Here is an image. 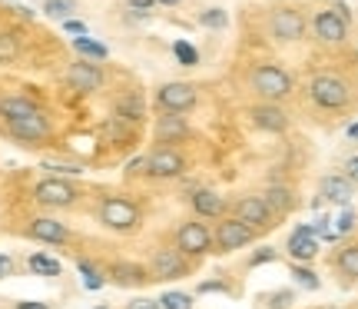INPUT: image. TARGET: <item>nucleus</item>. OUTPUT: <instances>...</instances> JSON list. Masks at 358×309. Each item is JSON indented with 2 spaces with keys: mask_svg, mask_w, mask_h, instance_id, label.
Listing matches in <instances>:
<instances>
[{
  "mask_svg": "<svg viewBox=\"0 0 358 309\" xmlns=\"http://www.w3.org/2000/svg\"><path fill=\"white\" fill-rule=\"evenodd\" d=\"M96 217L106 230L113 233H133L140 230V206L127 200V196H103L100 200V210H96Z\"/></svg>",
  "mask_w": 358,
  "mask_h": 309,
  "instance_id": "1",
  "label": "nucleus"
},
{
  "mask_svg": "<svg viewBox=\"0 0 358 309\" xmlns=\"http://www.w3.org/2000/svg\"><path fill=\"white\" fill-rule=\"evenodd\" d=\"M292 74L275 64H262L252 70V90L262 97V103H279L292 93Z\"/></svg>",
  "mask_w": 358,
  "mask_h": 309,
  "instance_id": "2",
  "label": "nucleus"
},
{
  "mask_svg": "<svg viewBox=\"0 0 358 309\" xmlns=\"http://www.w3.org/2000/svg\"><path fill=\"white\" fill-rule=\"evenodd\" d=\"M308 97L322 110H342L352 93H348V83L342 77H335V74H315V77L308 80Z\"/></svg>",
  "mask_w": 358,
  "mask_h": 309,
  "instance_id": "3",
  "label": "nucleus"
},
{
  "mask_svg": "<svg viewBox=\"0 0 358 309\" xmlns=\"http://www.w3.org/2000/svg\"><path fill=\"white\" fill-rule=\"evenodd\" d=\"M34 200L47 210H66L80 200V190L64 177H43V180L34 186Z\"/></svg>",
  "mask_w": 358,
  "mask_h": 309,
  "instance_id": "4",
  "label": "nucleus"
},
{
  "mask_svg": "<svg viewBox=\"0 0 358 309\" xmlns=\"http://www.w3.org/2000/svg\"><path fill=\"white\" fill-rule=\"evenodd\" d=\"M182 170H186V160L173 146H156L153 153L143 156V173L153 180H176L182 177Z\"/></svg>",
  "mask_w": 358,
  "mask_h": 309,
  "instance_id": "5",
  "label": "nucleus"
},
{
  "mask_svg": "<svg viewBox=\"0 0 358 309\" xmlns=\"http://www.w3.org/2000/svg\"><path fill=\"white\" fill-rule=\"evenodd\" d=\"M176 249L182 256H206L213 253V230L203 219H189L176 230Z\"/></svg>",
  "mask_w": 358,
  "mask_h": 309,
  "instance_id": "6",
  "label": "nucleus"
},
{
  "mask_svg": "<svg viewBox=\"0 0 358 309\" xmlns=\"http://www.w3.org/2000/svg\"><path fill=\"white\" fill-rule=\"evenodd\" d=\"M232 217L239 219V223H245L249 230H256V233H262V230H268L272 226V219H275V213L268 210V203H266V196H239L236 200V206H232Z\"/></svg>",
  "mask_w": 358,
  "mask_h": 309,
  "instance_id": "7",
  "label": "nucleus"
},
{
  "mask_svg": "<svg viewBox=\"0 0 358 309\" xmlns=\"http://www.w3.org/2000/svg\"><path fill=\"white\" fill-rule=\"evenodd\" d=\"M196 87L192 83H182V80H176V83H163L159 90H156V103H159V110L163 114H189L192 107H196Z\"/></svg>",
  "mask_w": 358,
  "mask_h": 309,
  "instance_id": "8",
  "label": "nucleus"
},
{
  "mask_svg": "<svg viewBox=\"0 0 358 309\" xmlns=\"http://www.w3.org/2000/svg\"><path fill=\"white\" fill-rule=\"evenodd\" d=\"M256 240V230H249L245 223H239L236 217H226L213 233V246L219 253H232V249H243Z\"/></svg>",
  "mask_w": 358,
  "mask_h": 309,
  "instance_id": "9",
  "label": "nucleus"
},
{
  "mask_svg": "<svg viewBox=\"0 0 358 309\" xmlns=\"http://www.w3.org/2000/svg\"><path fill=\"white\" fill-rule=\"evenodd\" d=\"M7 133H10L13 140H20L24 146H34V143H43L50 137V120L47 114H37V116H24V120H7L3 123Z\"/></svg>",
  "mask_w": 358,
  "mask_h": 309,
  "instance_id": "10",
  "label": "nucleus"
},
{
  "mask_svg": "<svg viewBox=\"0 0 358 309\" xmlns=\"http://www.w3.org/2000/svg\"><path fill=\"white\" fill-rule=\"evenodd\" d=\"M268 34L275 40H299L302 34H306V17L299 11H292V7H279V11H272V17H268Z\"/></svg>",
  "mask_w": 358,
  "mask_h": 309,
  "instance_id": "11",
  "label": "nucleus"
},
{
  "mask_svg": "<svg viewBox=\"0 0 358 309\" xmlns=\"http://www.w3.org/2000/svg\"><path fill=\"white\" fill-rule=\"evenodd\" d=\"M66 83H70L77 93H96L103 83H106V77H103L100 64H93V60H77V64H70V70H66Z\"/></svg>",
  "mask_w": 358,
  "mask_h": 309,
  "instance_id": "12",
  "label": "nucleus"
},
{
  "mask_svg": "<svg viewBox=\"0 0 358 309\" xmlns=\"http://www.w3.org/2000/svg\"><path fill=\"white\" fill-rule=\"evenodd\" d=\"M186 273H189V263H186V256L179 253L176 246L173 249H156L153 259H150V276L153 280H179Z\"/></svg>",
  "mask_w": 358,
  "mask_h": 309,
  "instance_id": "13",
  "label": "nucleus"
},
{
  "mask_svg": "<svg viewBox=\"0 0 358 309\" xmlns=\"http://www.w3.org/2000/svg\"><path fill=\"white\" fill-rule=\"evenodd\" d=\"M27 236L37 240V243H50V246L70 243L66 223H60V219H53V217H34L30 219V226H27Z\"/></svg>",
  "mask_w": 358,
  "mask_h": 309,
  "instance_id": "14",
  "label": "nucleus"
},
{
  "mask_svg": "<svg viewBox=\"0 0 358 309\" xmlns=\"http://www.w3.org/2000/svg\"><path fill=\"white\" fill-rule=\"evenodd\" d=\"M252 127L256 130H266V133H285L289 130V114L282 110L279 103H256L252 110Z\"/></svg>",
  "mask_w": 358,
  "mask_h": 309,
  "instance_id": "15",
  "label": "nucleus"
},
{
  "mask_svg": "<svg viewBox=\"0 0 358 309\" xmlns=\"http://www.w3.org/2000/svg\"><path fill=\"white\" fill-rule=\"evenodd\" d=\"M153 137L159 146H169V143H179L189 137V123L182 114H163L156 116V127H153Z\"/></svg>",
  "mask_w": 358,
  "mask_h": 309,
  "instance_id": "16",
  "label": "nucleus"
},
{
  "mask_svg": "<svg viewBox=\"0 0 358 309\" xmlns=\"http://www.w3.org/2000/svg\"><path fill=\"white\" fill-rule=\"evenodd\" d=\"M312 30H315V37H319L322 43H342V40L348 37V24L335 11H319L315 13Z\"/></svg>",
  "mask_w": 358,
  "mask_h": 309,
  "instance_id": "17",
  "label": "nucleus"
},
{
  "mask_svg": "<svg viewBox=\"0 0 358 309\" xmlns=\"http://www.w3.org/2000/svg\"><path fill=\"white\" fill-rule=\"evenodd\" d=\"M285 253H289L295 263L315 259V253H319V236L312 233V226H295L292 236H289V243H285Z\"/></svg>",
  "mask_w": 358,
  "mask_h": 309,
  "instance_id": "18",
  "label": "nucleus"
},
{
  "mask_svg": "<svg viewBox=\"0 0 358 309\" xmlns=\"http://www.w3.org/2000/svg\"><path fill=\"white\" fill-rule=\"evenodd\" d=\"M106 276L113 280V286H123V289H133V286H146L150 280H153L146 266H140V263H129V259H123V263H113Z\"/></svg>",
  "mask_w": 358,
  "mask_h": 309,
  "instance_id": "19",
  "label": "nucleus"
},
{
  "mask_svg": "<svg viewBox=\"0 0 358 309\" xmlns=\"http://www.w3.org/2000/svg\"><path fill=\"white\" fill-rule=\"evenodd\" d=\"M319 196H322V200H329V203H342V206H345L348 200L355 196V183L348 180L345 173H332V177H322Z\"/></svg>",
  "mask_w": 358,
  "mask_h": 309,
  "instance_id": "20",
  "label": "nucleus"
},
{
  "mask_svg": "<svg viewBox=\"0 0 358 309\" xmlns=\"http://www.w3.org/2000/svg\"><path fill=\"white\" fill-rule=\"evenodd\" d=\"M37 114H43V110L30 97H20V93L0 97V116H3V123L7 120H24V116H37Z\"/></svg>",
  "mask_w": 358,
  "mask_h": 309,
  "instance_id": "21",
  "label": "nucleus"
},
{
  "mask_svg": "<svg viewBox=\"0 0 358 309\" xmlns=\"http://www.w3.org/2000/svg\"><path fill=\"white\" fill-rule=\"evenodd\" d=\"M192 210H196V217L199 219H219L222 213H226V203H222V196L213 193V190H196V193L189 196Z\"/></svg>",
  "mask_w": 358,
  "mask_h": 309,
  "instance_id": "22",
  "label": "nucleus"
},
{
  "mask_svg": "<svg viewBox=\"0 0 358 309\" xmlns=\"http://www.w3.org/2000/svg\"><path fill=\"white\" fill-rule=\"evenodd\" d=\"M113 116L116 120H123V123H140L143 116H146V107H143V97L136 93H123L113 107Z\"/></svg>",
  "mask_w": 358,
  "mask_h": 309,
  "instance_id": "23",
  "label": "nucleus"
},
{
  "mask_svg": "<svg viewBox=\"0 0 358 309\" xmlns=\"http://www.w3.org/2000/svg\"><path fill=\"white\" fill-rule=\"evenodd\" d=\"M73 50L80 53V60H93V64H103L110 57V47L93 37H73Z\"/></svg>",
  "mask_w": 358,
  "mask_h": 309,
  "instance_id": "24",
  "label": "nucleus"
},
{
  "mask_svg": "<svg viewBox=\"0 0 358 309\" xmlns=\"http://www.w3.org/2000/svg\"><path fill=\"white\" fill-rule=\"evenodd\" d=\"M27 266H30V273H34V276H60V273H64L60 259L47 256V253H30Z\"/></svg>",
  "mask_w": 358,
  "mask_h": 309,
  "instance_id": "25",
  "label": "nucleus"
},
{
  "mask_svg": "<svg viewBox=\"0 0 358 309\" xmlns=\"http://www.w3.org/2000/svg\"><path fill=\"white\" fill-rule=\"evenodd\" d=\"M262 196H266V203H268V210H272V213H289V210L295 206L292 190H285V186H268Z\"/></svg>",
  "mask_w": 358,
  "mask_h": 309,
  "instance_id": "26",
  "label": "nucleus"
},
{
  "mask_svg": "<svg viewBox=\"0 0 358 309\" xmlns=\"http://www.w3.org/2000/svg\"><path fill=\"white\" fill-rule=\"evenodd\" d=\"M77 11V0H43V17H50V20H70Z\"/></svg>",
  "mask_w": 358,
  "mask_h": 309,
  "instance_id": "27",
  "label": "nucleus"
},
{
  "mask_svg": "<svg viewBox=\"0 0 358 309\" xmlns=\"http://www.w3.org/2000/svg\"><path fill=\"white\" fill-rule=\"evenodd\" d=\"M20 57V37L10 30H0V64H13Z\"/></svg>",
  "mask_w": 358,
  "mask_h": 309,
  "instance_id": "28",
  "label": "nucleus"
},
{
  "mask_svg": "<svg viewBox=\"0 0 358 309\" xmlns=\"http://www.w3.org/2000/svg\"><path fill=\"white\" fill-rule=\"evenodd\" d=\"M100 133L110 143H123V140H129V123L116 120V116H106V120H103V127H100Z\"/></svg>",
  "mask_w": 358,
  "mask_h": 309,
  "instance_id": "29",
  "label": "nucleus"
},
{
  "mask_svg": "<svg viewBox=\"0 0 358 309\" xmlns=\"http://www.w3.org/2000/svg\"><path fill=\"white\" fill-rule=\"evenodd\" d=\"M335 266L345 273V276H352V280H358V246H345L338 256H335Z\"/></svg>",
  "mask_w": 358,
  "mask_h": 309,
  "instance_id": "30",
  "label": "nucleus"
},
{
  "mask_svg": "<svg viewBox=\"0 0 358 309\" xmlns=\"http://www.w3.org/2000/svg\"><path fill=\"white\" fill-rule=\"evenodd\" d=\"M159 309H192V296L179 293V289H169V293L159 296Z\"/></svg>",
  "mask_w": 358,
  "mask_h": 309,
  "instance_id": "31",
  "label": "nucleus"
},
{
  "mask_svg": "<svg viewBox=\"0 0 358 309\" xmlns=\"http://www.w3.org/2000/svg\"><path fill=\"white\" fill-rule=\"evenodd\" d=\"M77 270H80V276H83V286H87V289H100V286L106 283V276H103L93 263H87V259H80Z\"/></svg>",
  "mask_w": 358,
  "mask_h": 309,
  "instance_id": "32",
  "label": "nucleus"
},
{
  "mask_svg": "<svg viewBox=\"0 0 358 309\" xmlns=\"http://www.w3.org/2000/svg\"><path fill=\"white\" fill-rule=\"evenodd\" d=\"M199 24L209 27V30H222V27L229 24V13L222 11V7H209V11L199 13Z\"/></svg>",
  "mask_w": 358,
  "mask_h": 309,
  "instance_id": "33",
  "label": "nucleus"
},
{
  "mask_svg": "<svg viewBox=\"0 0 358 309\" xmlns=\"http://www.w3.org/2000/svg\"><path fill=\"white\" fill-rule=\"evenodd\" d=\"M173 53H176V60L182 67L199 64V53H196V47H192V43H186V40H176V43H173Z\"/></svg>",
  "mask_w": 358,
  "mask_h": 309,
  "instance_id": "34",
  "label": "nucleus"
},
{
  "mask_svg": "<svg viewBox=\"0 0 358 309\" xmlns=\"http://www.w3.org/2000/svg\"><path fill=\"white\" fill-rule=\"evenodd\" d=\"M292 276H295V283L299 286H306V289H319V276H315V273L308 270V266H302V263H295L292 266Z\"/></svg>",
  "mask_w": 358,
  "mask_h": 309,
  "instance_id": "35",
  "label": "nucleus"
},
{
  "mask_svg": "<svg viewBox=\"0 0 358 309\" xmlns=\"http://www.w3.org/2000/svg\"><path fill=\"white\" fill-rule=\"evenodd\" d=\"M43 170H50L53 177H80V173H83V167H77V163H53V160H47V163H43Z\"/></svg>",
  "mask_w": 358,
  "mask_h": 309,
  "instance_id": "36",
  "label": "nucleus"
},
{
  "mask_svg": "<svg viewBox=\"0 0 358 309\" xmlns=\"http://www.w3.org/2000/svg\"><path fill=\"white\" fill-rule=\"evenodd\" d=\"M275 256H279V253H275L272 246H262L259 253H252V256H249V266H252V270H256V266H266V263H272Z\"/></svg>",
  "mask_w": 358,
  "mask_h": 309,
  "instance_id": "37",
  "label": "nucleus"
},
{
  "mask_svg": "<svg viewBox=\"0 0 358 309\" xmlns=\"http://www.w3.org/2000/svg\"><path fill=\"white\" fill-rule=\"evenodd\" d=\"M335 223H338V226H335V233H338V236H342V233H348V230H355V213H352V210H345V213L335 219Z\"/></svg>",
  "mask_w": 358,
  "mask_h": 309,
  "instance_id": "38",
  "label": "nucleus"
},
{
  "mask_svg": "<svg viewBox=\"0 0 358 309\" xmlns=\"http://www.w3.org/2000/svg\"><path fill=\"white\" fill-rule=\"evenodd\" d=\"M64 30L66 34H73V37H87V24H83V20H73V17L64 20Z\"/></svg>",
  "mask_w": 358,
  "mask_h": 309,
  "instance_id": "39",
  "label": "nucleus"
},
{
  "mask_svg": "<svg viewBox=\"0 0 358 309\" xmlns=\"http://www.w3.org/2000/svg\"><path fill=\"white\" fill-rule=\"evenodd\" d=\"M289 303H292V293L285 289V293H272V303H268V306H272V309H285Z\"/></svg>",
  "mask_w": 358,
  "mask_h": 309,
  "instance_id": "40",
  "label": "nucleus"
},
{
  "mask_svg": "<svg viewBox=\"0 0 358 309\" xmlns=\"http://www.w3.org/2000/svg\"><path fill=\"white\" fill-rule=\"evenodd\" d=\"M127 7H129V11L146 13V11H153V7H156V0H127Z\"/></svg>",
  "mask_w": 358,
  "mask_h": 309,
  "instance_id": "41",
  "label": "nucleus"
},
{
  "mask_svg": "<svg viewBox=\"0 0 358 309\" xmlns=\"http://www.w3.org/2000/svg\"><path fill=\"white\" fill-rule=\"evenodd\" d=\"M7 276H13V259L7 253H0V280H7Z\"/></svg>",
  "mask_w": 358,
  "mask_h": 309,
  "instance_id": "42",
  "label": "nucleus"
},
{
  "mask_svg": "<svg viewBox=\"0 0 358 309\" xmlns=\"http://www.w3.org/2000/svg\"><path fill=\"white\" fill-rule=\"evenodd\" d=\"M345 177H348V180H352V183H355V186H358V156H352V160H348V163H345Z\"/></svg>",
  "mask_w": 358,
  "mask_h": 309,
  "instance_id": "43",
  "label": "nucleus"
},
{
  "mask_svg": "<svg viewBox=\"0 0 358 309\" xmlns=\"http://www.w3.org/2000/svg\"><path fill=\"white\" fill-rule=\"evenodd\" d=\"M199 293H229V286L226 283H203L199 286Z\"/></svg>",
  "mask_w": 358,
  "mask_h": 309,
  "instance_id": "44",
  "label": "nucleus"
},
{
  "mask_svg": "<svg viewBox=\"0 0 358 309\" xmlns=\"http://www.w3.org/2000/svg\"><path fill=\"white\" fill-rule=\"evenodd\" d=\"M129 309H159V299H133V303H129Z\"/></svg>",
  "mask_w": 358,
  "mask_h": 309,
  "instance_id": "45",
  "label": "nucleus"
},
{
  "mask_svg": "<svg viewBox=\"0 0 358 309\" xmlns=\"http://www.w3.org/2000/svg\"><path fill=\"white\" fill-rule=\"evenodd\" d=\"M13 309H50L47 303H40V299H24V303H17Z\"/></svg>",
  "mask_w": 358,
  "mask_h": 309,
  "instance_id": "46",
  "label": "nucleus"
},
{
  "mask_svg": "<svg viewBox=\"0 0 358 309\" xmlns=\"http://www.w3.org/2000/svg\"><path fill=\"white\" fill-rule=\"evenodd\" d=\"M348 137H352V140H358V123H352V127H348Z\"/></svg>",
  "mask_w": 358,
  "mask_h": 309,
  "instance_id": "47",
  "label": "nucleus"
},
{
  "mask_svg": "<svg viewBox=\"0 0 358 309\" xmlns=\"http://www.w3.org/2000/svg\"><path fill=\"white\" fill-rule=\"evenodd\" d=\"M156 4H163V7H176L179 0H156Z\"/></svg>",
  "mask_w": 358,
  "mask_h": 309,
  "instance_id": "48",
  "label": "nucleus"
},
{
  "mask_svg": "<svg viewBox=\"0 0 358 309\" xmlns=\"http://www.w3.org/2000/svg\"><path fill=\"white\" fill-rule=\"evenodd\" d=\"M96 309H106V306H96Z\"/></svg>",
  "mask_w": 358,
  "mask_h": 309,
  "instance_id": "49",
  "label": "nucleus"
}]
</instances>
